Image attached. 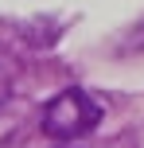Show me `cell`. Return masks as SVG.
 Wrapping results in <instances>:
<instances>
[{
	"mask_svg": "<svg viewBox=\"0 0 144 148\" xmlns=\"http://www.w3.org/2000/svg\"><path fill=\"white\" fill-rule=\"evenodd\" d=\"M101 121V101L90 94V90H62V94H55L51 101L43 105V117H39V129H43V136H51V140H74V136H86L93 125Z\"/></svg>",
	"mask_w": 144,
	"mask_h": 148,
	"instance_id": "6da1fadb",
	"label": "cell"
},
{
	"mask_svg": "<svg viewBox=\"0 0 144 148\" xmlns=\"http://www.w3.org/2000/svg\"><path fill=\"white\" fill-rule=\"evenodd\" d=\"M4 101H8V78L0 74V105H4Z\"/></svg>",
	"mask_w": 144,
	"mask_h": 148,
	"instance_id": "7a4b0ae2",
	"label": "cell"
},
{
	"mask_svg": "<svg viewBox=\"0 0 144 148\" xmlns=\"http://www.w3.org/2000/svg\"><path fill=\"white\" fill-rule=\"evenodd\" d=\"M62 148H74V144H62Z\"/></svg>",
	"mask_w": 144,
	"mask_h": 148,
	"instance_id": "3957f363",
	"label": "cell"
}]
</instances>
